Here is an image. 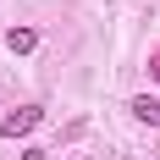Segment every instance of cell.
Segmentation results:
<instances>
[{
  "label": "cell",
  "mask_w": 160,
  "mask_h": 160,
  "mask_svg": "<svg viewBox=\"0 0 160 160\" xmlns=\"http://www.w3.org/2000/svg\"><path fill=\"white\" fill-rule=\"evenodd\" d=\"M127 111L138 116V122H149V127H160V99H155V94H132Z\"/></svg>",
  "instance_id": "2"
},
{
  "label": "cell",
  "mask_w": 160,
  "mask_h": 160,
  "mask_svg": "<svg viewBox=\"0 0 160 160\" xmlns=\"http://www.w3.org/2000/svg\"><path fill=\"white\" fill-rule=\"evenodd\" d=\"M33 44H39V33H33V28H6V50H11V55H28Z\"/></svg>",
  "instance_id": "3"
},
{
  "label": "cell",
  "mask_w": 160,
  "mask_h": 160,
  "mask_svg": "<svg viewBox=\"0 0 160 160\" xmlns=\"http://www.w3.org/2000/svg\"><path fill=\"white\" fill-rule=\"evenodd\" d=\"M155 78H160V55H155Z\"/></svg>",
  "instance_id": "5"
},
{
  "label": "cell",
  "mask_w": 160,
  "mask_h": 160,
  "mask_svg": "<svg viewBox=\"0 0 160 160\" xmlns=\"http://www.w3.org/2000/svg\"><path fill=\"white\" fill-rule=\"evenodd\" d=\"M39 122H44V111H39V105H22V111H6V116H0V138H28V132L39 127Z\"/></svg>",
  "instance_id": "1"
},
{
  "label": "cell",
  "mask_w": 160,
  "mask_h": 160,
  "mask_svg": "<svg viewBox=\"0 0 160 160\" xmlns=\"http://www.w3.org/2000/svg\"><path fill=\"white\" fill-rule=\"evenodd\" d=\"M83 160H94V155H83Z\"/></svg>",
  "instance_id": "6"
},
{
  "label": "cell",
  "mask_w": 160,
  "mask_h": 160,
  "mask_svg": "<svg viewBox=\"0 0 160 160\" xmlns=\"http://www.w3.org/2000/svg\"><path fill=\"white\" fill-rule=\"evenodd\" d=\"M22 160H50V155H44V149H28V155H22Z\"/></svg>",
  "instance_id": "4"
}]
</instances>
